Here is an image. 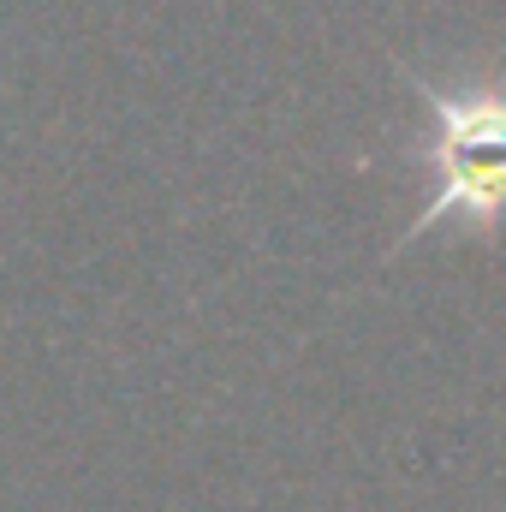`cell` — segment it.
I'll list each match as a JSON object with an SVG mask.
<instances>
[{"mask_svg": "<svg viewBox=\"0 0 506 512\" xmlns=\"http://www.w3.org/2000/svg\"><path fill=\"white\" fill-rule=\"evenodd\" d=\"M399 78L429 108L423 161H429L435 197L423 215L405 221V233L387 245V256L423 245L441 221H459L477 239H495L506 221V84H435L411 66H399Z\"/></svg>", "mask_w": 506, "mask_h": 512, "instance_id": "cell-1", "label": "cell"}]
</instances>
